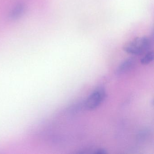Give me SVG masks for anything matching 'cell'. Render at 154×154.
I'll return each mask as SVG.
<instances>
[{
  "label": "cell",
  "mask_w": 154,
  "mask_h": 154,
  "mask_svg": "<svg viewBox=\"0 0 154 154\" xmlns=\"http://www.w3.org/2000/svg\"><path fill=\"white\" fill-rule=\"evenodd\" d=\"M152 46V38L149 37L142 36L136 38L125 45L123 50L132 55L140 56L150 51Z\"/></svg>",
  "instance_id": "6da1fadb"
},
{
  "label": "cell",
  "mask_w": 154,
  "mask_h": 154,
  "mask_svg": "<svg viewBox=\"0 0 154 154\" xmlns=\"http://www.w3.org/2000/svg\"><path fill=\"white\" fill-rule=\"evenodd\" d=\"M105 89L102 86L96 88L85 101V106L88 110L95 109L102 104L106 98Z\"/></svg>",
  "instance_id": "7a4b0ae2"
},
{
  "label": "cell",
  "mask_w": 154,
  "mask_h": 154,
  "mask_svg": "<svg viewBox=\"0 0 154 154\" xmlns=\"http://www.w3.org/2000/svg\"><path fill=\"white\" fill-rule=\"evenodd\" d=\"M26 4L23 2H18L10 11L8 15V18L10 20L14 21L20 18L26 11Z\"/></svg>",
  "instance_id": "3957f363"
},
{
  "label": "cell",
  "mask_w": 154,
  "mask_h": 154,
  "mask_svg": "<svg viewBox=\"0 0 154 154\" xmlns=\"http://www.w3.org/2000/svg\"><path fill=\"white\" fill-rule=\"evenodd\" d=\"M137 59L135 57H128L119 66L117 69V72L119 74H123L129 72L135 67Z\"/></svg>",
  "instance_id": "277c9868"
},
{
  "label": "cell",
  "mask_w": 154,
  "mask_h": 154,
  "mask_svg": "<svg viewBox=\"0 0 154 154\" xmlns=\"http://www.w3.org/2000/svg\"><path fill=\"white\" fill-rule=\"evenodd\" d=\"M144 55V56L140 59V62L141 64L147 65L153 61L154 53L153 51H149Z\"/></svg>",
  "instance_id": "5b68a950"
},
{
  "label": "cell",
  "mask_w": 154,
  "mask_h": 154,
  "mask_svg": "<svg viewBox=\"0 0 154 154\" xmlns=\"http://www.w3.org/2000/svg\"><path fill=\"white\" fill-rule=\"evenodd\" d=\"M94 153L97 154H106L108 153L107 150L104 148H99L95 150Z\"/></svg>",
  "instance_id": "8992f818"
}]
</instances>
